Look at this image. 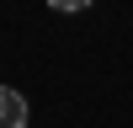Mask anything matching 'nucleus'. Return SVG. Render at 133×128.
Returning <instances> with one entry per match:
<instances>
[{
	"label": "nucleus",
	"instance_id": "1",
	"mask_svg": "<svg viewBox=\"0 0 133 128\" xmlns=\"http://www.w3.org/2000/svg\"><path fill=\"white\" fill-rule=\"evenodd\" d=\"M0 128H27V96L0 85Z\"/></svg>",
	"mask_w": 133,
	"mask_h": 128
},
{
	"label": "nucleus",
	"instance_id": "2",
	"mask_svg": "<svg viewBox=\"0 0 133 128\" xmlns=\"http://www.w3.org/2000/svg\"><path fill=\"white\" fill-rule=\"evenodd\" d=\"M48 5H53V11H64V16H75V11H85L91 0H48Z\"/></svg>",
	"mask_w": 133,
	"mask_h": 128
}]
</instances>
